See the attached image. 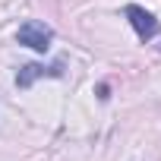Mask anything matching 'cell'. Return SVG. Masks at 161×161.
I'll return each mask as SVG.
<instances>
[{"mask_svg": "<svg viewBox=\"0 0 161 161\" xmlns=\"http://www.w3.org/2000/svg\"><path fill=\"white\" fill-rule=\"evenodd\" d=\"M16 41L25 44V47H32V51H38V54H44L51 47V41H54V29L44 25V22H38V19H25L19 25V32H16Z\"/></svg>", "mask_w": 161, "mask_h": 161, "instance_id": "6da1fadb", "label": "cell"}, {"mask_svg": "<svg viewBox=\"0 0 161 161\" xmlns=\"http://www.w3.org/2000/svg\"><path fill=\"white\" fill-rule=\"evenodd\" d=\"M41 76H54V79H60V76H63V63H60V60L51 63V66H44V63H25V66L16 73V86H19V89H29L35 79H41Z\"/></svg>", "mask_w": 161, "mask_h": 161, "instance_id": "7a4b0ae2", "label": "cell"}, {"mask_svg": "<svg viewBox=\"0 0 161 161\" xmlns=\"http://www.w3.org/2000/svg\"><path fill=\"white\" fill-rule=\"evenodd\" d=\"M126 19L133 22V29H136V35L142 38V41H148L152 35H158V19L148 13V10H142V7H136V3H130L126 10Z\"/></svg>", "mask_w": 161, "mask_h": 161, "instance_id": "3957f363", "label": "cell"}]
</instances>
